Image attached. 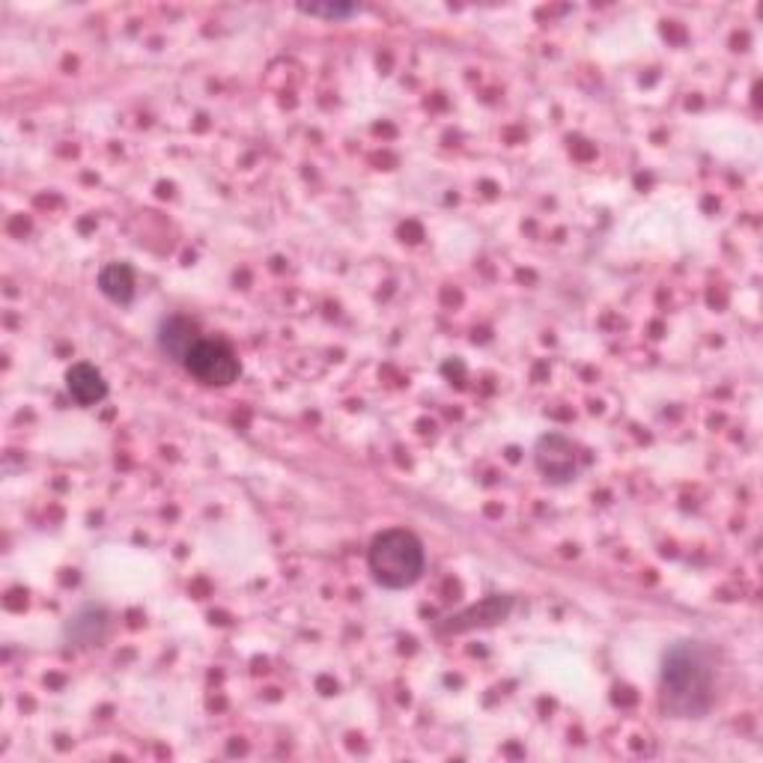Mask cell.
<instances>
[{
  "mask_svg": "<svg viewBox=\"0 0 763 763\" xmlns=\"http://www.w3.org/2000/svg\"><path fill=\"white\" fill-rule=\"evenodd\" d=\"M662 698L677 719H701L713 707V668L695 641H680L666 653Z\"/></svg>",
  "mask_w": 763,
  "mask_h": 763,
  "instance_id": "1",
  "label": "cell"
},
{
  "mask_svg": "<svg viewBox=\"0 0 763 763\" xmlns=\"http://www.w3.org/2000/svg\"><path fill=\"white\" fill-rule=\"evenodd\" d=\"M301 12L305 16H317V19H349V16H355L358 7H352V3H305L301 7Z\"/></svg>",
  "mask_w": 763,
  "mask_h": 763,
  "instance_id": "8",
  "label": "cell"
},
{
  "mask_svg": "<svg viewBox=\"0 0 763 763\" xmlns=\"http://www.w3.org/2000/svg\"><path fill=\"white\" fill-rule=\"evenodd\" d=\"M368 564L373 579L382 588H412L421 579V573H424V546H421L415 534L394 528V532L379 534L377 540L370 543Z\"/></svg>",
  "mask_w": 763,
  "mask_h": 763,
  "instance_id": "2",
  "label": "cell"
},
{
  "mask_svg": "<svg viewBox=\"0 0 763 763\" xmlns=\"http://www.w3.org/2000/svg\"><path fill=\"white\" fill-rule=\"evenodd\" d=\"M66 388L78 406H96L107 394L105 377L93 364H75L66 373Z\"/></svg>",
  "mask_w": 763,
  "mask_h": 763,
  "instance_id": "6",
  "label": "cell"
},
{
  "mask_svg": "<svg viewBox=\"0 0 763 763\" xmlns=\"http://www.w3.org/2000/svg\"><path fill=\"white\" fill-rule=\"evenodd\" d=\"M534 463L540 468V474L551 484H570L576 472H579V454L573 442H567L564 435H543L537 447H534Z\"/></svg>",
  "mask_w": 763,
  "mask_h": 763,
  "instance_id": "4",
  "label": "cell"
},
{
  "mask_svg": "<svg viewBox=\"0 0 763 763\" xmlns=\"http://www.w3.org/2000/svg\"><path fill=\"white\" fill-rule=\"evenodd\" d=\"M183 368L192 373L197 382L213 388H227L239 379V358L230 349L215 340H200L197 347L185 355Z\"/></svg>",
  "mask_w": 763,
  "mask_h": 763,
  "instance_id": "3",
  "label": "cell"
},
{
  "mask_svg": "<svg viewBox=\"0 0 763 763\" xmlns=\"http://www.w3.org/2000/svg\"><path fill=\"white\" fill-rule=\"evenodd\" d=\"M99 290L105 292L114 305H128L132 296H135V275H132L128 266H120V262L105 266L99 271Z\"/></svg>",
  "mask_w": 763,
  "mask_h": 763,
  "instance_id": "7",
  "label": "cell"
},
{
  "mask_svg": "<svg viewBox=\"0 0 763 763\" xmlns=\"http://www.w3.org/2000/svg\"><path fill=\"white\" fill-rule=\"evenodd\" d=\"M200 340L204 338L197 334V326L183 317L167 319L165 326H162V331H158V347H162V352H165L171 361H176V364H183L185 355H188Z\"/></svg>",
  "mask_w": 763,
  "mask_h": 763,
  "instance_id": "5",
  "label": "cell"
}]
</instances>
